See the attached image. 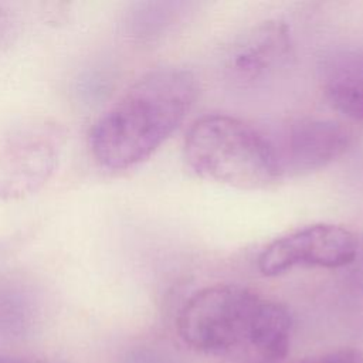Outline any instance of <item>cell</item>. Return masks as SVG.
Masks as SVG:
<instances>
[{"label":"cell","mask_w":363,"mask_h":363,"mask_svg":"<svg viewBox=\"0 0 363 363\" xmlns=\"http://www.w3.org/2000/svg\"><path fill=\"white\" fill-rule=\"evenodd\" d=\"M288 309L235 284L194 292L177 315L180 337L231 363H278L289 349Z\"/></svg>","instance_id":"1"},{"label":"cell","mask_w":363,"mask_h":363,"mask_svg":"<svg viewBox=\"0 0 363 363\" xmlns=\"http://www.w3.org/2000/svg\"><path fill=\"white\" fill-rule=\"evenodd\" d=\"M199 94L194 74L162 67L138 78L92 125L89 149L108 170L149 159L182 125Z\"/></svg>","instance_id":"2"},{"label":"cell","mask_w":363,"mask_h":363,"mask_svg":"<svg viewBox=\"0 0 363 363\" xmlns=\"http://www.w3.org/2000/svg\"><path fill=\"white\" fill-rule=\"evenodd\" d=\"M184 157L203 179L240 190H259L281 179L271 138L223 113L196 119L184 138Z\"/></svg>","instance_id":"3"},{"label":"cell","mask_w":363,"mask_h":363,"mask_svg":"<svg viewBox=\"0 0 363 363\" xmlns=\"http://www.w3.org/2000/svg\"><path fill=\"white\" fill-rule=\"evenodd\" d=\"M359 247V240L350 230L319 223L269 242L258 255L257 267L265 277H278L296 267L340 268L352 265Z\"/></svg>","instance_id":"4"},{"label":"cell","mask_w":363,"mask_h":363,"mask_svg":"<svg viewBox=\"0 0 363 363\" xmlns=\"http://www.w3.org/2000/svg\"><path fill=\"white\" fill-rule=\"evenodd\" d=\"M60 156V138L52 126L24 125L0 150V197L16 200L35 193L52 174Z\"/></svg>","instance_id":"5"},{"label":"cell","mask_w":363,"mask_h":363,"mask_svg":"<svg viewBox=\"0 0 363 363\" xmlns=\"http://www.w3.org/2000/svg\"><path fill=\"white\" fill-rule=\"evenodd\" d=\"M350 142L352 135L340 122L302 118L292 122L279 136L278 143L272 140V145L281 176H302L339 159Z\"/></svg>","instance_id":"6"},{"label":"cell","mask_w":363,"mask_h":363,"mask_svg":"<svg viewBox=\"0 0 363 363\" xmlns=\"http://www.w3.org/2000/svg\"><path fill=\"white\" fill-rule=\"evenodd\" d=\"M292 55L289 27L277 18L258 23L227 51L224 74L238 86H252L269 78Z\"/></svg>","instance_id":"7"},{"label":"cell","mask_w":363,"mask_h":363,"mask_svg":"<svg viewBox=\"0 0 363 363\" xmlns=\"http://www.w3.org/2000/svg\"><path fill=\"white\" fill-rule=\"evenodd\" d=\"M322 92L345 118L363 122V47L339 48L320 68Z\"/></svg>","instance_id":"8"},{"label":"cell","mask_w":363,"mask_h":363,"mask_svg":"<svg viewBox=\"0 0 363 363\" xmlns=\"http://www.w3.org/2000/svg\"><path fill=\"white\" fill-rule=\"evenodd\" d=\"M299 363H363V353L356 349H342Z\"/></svg>","instance_id":"9"},{"label":"cell","mask_w":363,"mask_h":363,"mask_svg":"<svg viewBox=\"0 0 363 363\" xmlns=\"http://www.w3.org/2000/svg\"><path fill=\"white\" fill-rule=\"evenodd\" d=\"M352 265H353L354 279H356L357 285L363 289V247H359L357 255H356L354 261L352 262Z\"/></svg>","instance_id":"10"},{"label":"cell","mask_w":363,"mask_h":363,"mask_svg":"<svg viewBox=\"0 0 363 363\" xmlns=\"http://www.w3.org/2000/svg\"><path fill=\"white\" fill-rule=\"evenodd\" d=\"M0 363H30V362H26V360H23V359L13 357V356L0 354Z\"/></svg>","instance_id":"11"}]
</instances>
